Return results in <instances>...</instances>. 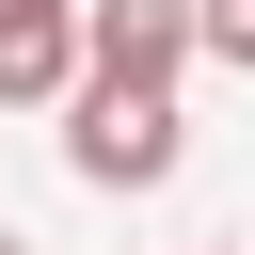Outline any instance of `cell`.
<instances>
[{
    "label": "cell",
    "instance_id": "1",
    "mask_svg": "<svg viewBox=\"0 0 255 255\" xmlns=\"http://www.w3.org/2000/svg\"><path fill=\"white\" fill-rule=\"evenodd\" d=\"M64 159H80L96 191H159V175H175V96H159V80H80Z\"/></svg>",
    "mask_w": 255,
    "mask_h": 255
},
{
    "label": "cell",
    "instance_id": "2",
    "mask_svg": "<svg viewBox=\"0 0 255 255\" xmlns=\"http://www.w3.org/2000/svg\"><path fill=\"white\" fill-rule=\"evenodd\" d=\"M191 48H207L191 0H80V80H159V96H175Z\"/></svg>",
    "mask_w": 255,
    "mask_h": 255
},
{
    "label": "cell",
    "instance_id": "3",
    "mask_svg": "<svg viewBox=\"0 0 255 255\" xmlns=\"http://www.w3.org/2000/svg\"><path fill=\"white\" fill-rule=\"evenodd\" d=\"M0 96H80V0H0Z\"/></svg>",
    "mask_w": 255,
    "mask_h": 255
},
{
    "label": "cell",
    "instance_id": "4",
    "mask_svg": "<svg viewBox=\"0 0 255 255\" xmlns=\"http://www.w3.org/2000/svg\"><path fill=\"white\" fill-rule=\"evenodd\" d=\"M191 32H207L223 64H255V0H191Z\"/></svg>",
    "mask_w": 255,
    "mask_h": 255
},
{
    "label": "cell",
    "instance_id": "5",
    "mask_svg": "<svg viewBox=\"0 0 255 255\" xmlns=\"http://www.w3.org/2000/svg\"><path fill=\"white\" fill-rule=\"evenodd\" d=\"M0 255H16V239H0Z\"/></svg>",
    "mask_w": 255,
    "mask_h": 255
}]
</instances>
